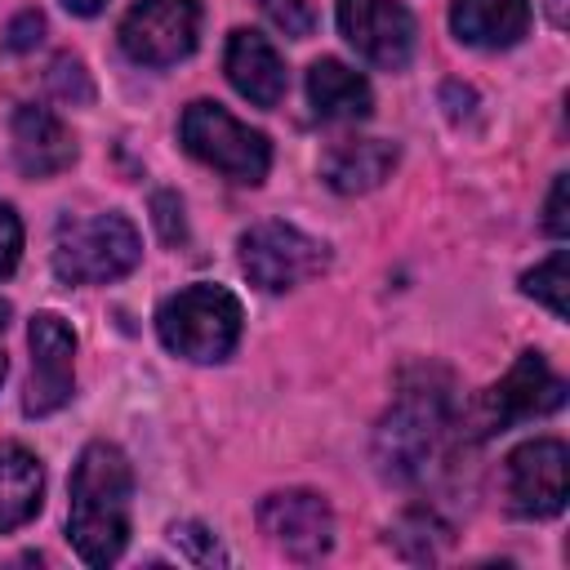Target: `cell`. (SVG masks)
Instances as JSON below:
<instances>
[{
    "label": "cell",
    "mask_w": 570,
    "mask_h": 570,
    "mask_svg": "<svg viewBox=\"0 0 570 570\" xmlns=\"http://www.w3.org/2000/svg\"><path fill=\"white\" fill-rule=\"evenodd\" d=\"M561 401H566V383L552 374V365L539 352H521L512 361V370L476 396L472 428L481 436H494V432H508L521 419H539V414L561 410Z\"/></svg>",
    "instance_id": "7"
},
{
    "label": "cell",
    "mask_w": 570,
    "mask_h": 570,
    "mask_svg": "<svg viewBox=\"0 0 570 570\" xmlns=\"http://www.w3.org/2000/svg\"><path fill=\"white\" fill-rule=\"evenodd\" d=\"M9 316H13V312H9V303L0 298V338H4V330H9Z\"/></svg>",
    "instance_id": "30"
},
{
    "label": "cell",
    "mask_w": 570,
    "mask_h": 570,
    "mask_svg": "<svg viewBox=\"0 0 570 570\" xmlns=\"http://www.w3.org/2000/svg\"><path fill=\"white\" fill-rule=\"evenodd\" d=\"M566 187H570V178H566V174H557V178H552V191H548V205H543V232H548V236H557V240L570 232Z\"/></svg>",
    "instance_id": "27"
},
{
    "label": "cell",
    "mask_w": 570,
    "mask_h": 570,
    "mask_svg": "<svg viewBox=\"0 0 570 570\" xmlns=\"http://www.w3.org/2000/svg\"><path fill=\"white\" fill-rule=\"evenodd\" d=\"M240 272L249 276V285H258L263 294H285L312 276L325 272L330 263V249L307 236L303 227L294 223H281V218H267V223H254L245 236H240Z\"/></svg>",
    "instance_id": "6"
},
{
    "label": "cell",
    "mask_w": 570,
    "mask_h": 570,
    "mask_svg": "<svg viewBox=\"0 0 570 570\" xmlns=\"http://www.w3.org/2000/svg\"><path fill=\"white\" fill-rule=\"evenodd\" d=\"M22 258V218L9 200H0V276H9Z\"/></svg>",
    "instance_id": "25"
},
{
    "label": "cell",
    "mask_w": 570,
    "mask_h": 570,
    "mask_svg": "<svg viewBox=\"0 0 570 570\" xmlns=\"http://www.w3.org/2000/svg\"><path fill=\"white\" fill-rule=\"evenodd\" d=\"M450 432V392L405 379L392 410L374 428V468L383 481H423Z\"/></svg>",
    "instance_id": "2"
},
{
    "label": "cell",
    "mask_w": 570,
    "mask_h": 570,
    "mask_svg": "<svg viewBox=\"0 0 570 570\" xmlns=\"http://www.w3.org/2000/svg\"><path fill=\"white\" fill-rule=\"evenodd\" d=\"M169 539H174V548H178L191 566H232L227 548H223L200 521H174V525H169Z\"/></svg>",
    "instance_id": "21"
},
{
    "label": "cell",
    "mask_w": 570,
    "mask_h": 570,
    "mask_svg": "<svg viewBox=\"0 0 570 570\" xmlns=\"http://www.w3.org/2000/svg\"><path fill=\"white\" fill-rule=\"evenodd\" d=\"M396 169V142L387 138H343L321 156V178L338 196H361L387 183Z\"/></svg>",
    "instance_id": "15"
},
{
    "label": "cell",
    "mask_w": 570,
    "mask_h": 570,
    "mask_svg": "<svg viewBox=\"0 0 570 570\" xmlns=\"http://www.w3.org/2000/svg\"><path fill=\"white\" fill-rule=\"evenodd\" d=\"M392 543H396V552L405 561H436L445 552V543H450V525L428 508H410L392 525Z\"/></svg>",
    "instance_id": "19"
},
{
    "label": "cell",
    "mask_w": 570,
    "mask_h": 570,
    "mask_svg": "<svg viewBox=\"0 0 570 570\" xmlns=\"http://www.w3.org/2000/svg\"><path fill=\"white\" fill-rule=\"evenodd\" d=\"M142 258L138 227L107 209L94 218H62L53 236V276L62 285H107L134 272Z\"/></svg>",
    "instance_id": "4"
},
{
    "label": "cell",
    "mask_w": 570,
    "mask_h": 570,
    "mask_svg": "<svg viewBox=\"0 0 570 570\" xmlns=\"http://www.w3.org/2000/svg\"><path fill=\"white\" fill-rule=\"evenodd\" d=\"M258 9H263V18H267L276 31H285L289 40H307V36L316 31V9H312V0H258Z\"/></svg>",
    "instance_id": "22"
},
{
    "label": "cell",
    "mask_w": 570,
    "mask_h": 570,
    "mask_svg": "<svg viewBox=\"0 0 570 570\" xmlns=\"http://www.w3.org/2000/svg\"><path fill=\"white\" fill-rule=\"evenodd\" d=\"M548 18L552 27H566V0H548Z\"/></svg>",
    "instance_id": "29"
},
{
    "label": "cell",
    "mask_w": 570,
    "mask_h": 570,
    "mask_svg": "<svg viewBox=\"0 0 570 570\" xmlns=\"http://www.w3.org/2000/svg\"><path fill=\"white\" fill-rule=\"evenodd\" d=\"M62 4H67V9H71L76 18H94V13H98V9L107 4V0H62Z\"/></svg>",
    "instance_id": "28"
},
{
    "label": "cell",
    "mask_w": 570,
    "mask_h": 570,
    "mask_svg": "<svg viewBox=\"0 0 570 570\" xmlns=\"http://www.w3.org/2000/svg\"><path fill=\"white\" fill-rule=\"evenodd\" d=\"M307 102L321 120H334V125H356L374 111L370 80L338 58H316L307 67Z\"/></svg>",
    "instance_id": "16"
},
{
    "label": "cell",
    "mask_w": 570,
    "mask_h": 570,
    "mask_svg": "<svg viewBox=\"0 0 570 570\" xmlns=\"http://www.w3.org/2000/svg\"><path fill=\"white\" fill-rule=\"evenodd\" d=\"M31 343V379L22 392V410L31 419H45L62 410L76 392V334L58 312H36L27 325Z\"/></svg>",
    "instance_id": "10"
},
{
    "label": "cell",
    "mask_w": 570,
    "mask_h": 570,
    "mask_svg": "<svg viewBox=\"0 0 570 570\" xmlns=\"http://www.w3.org/2000/svg\"><path fill=\"white\" fill-rule=\"evenodd\" d=\"M570 494V450L557 436L521 441L503 459V499L517 517L543 521L566 508Z\"/></svg>",
    "instance_id": "8"
},
{
    "label": "cell",
    "mask_w": 570,
    "mask_h": 570,
    "mask_svg": "<svg viewBox=\"0 0 570 570\" xmlns=\"http://www.w3.org/2000/svg\"><path fill=\"white\" fill-rule=\"evenodd\" d=\"M120 49L138 67H174L200 40V4L196 0H138L120 18Z\"/></svg>",
    "instance_id": "9"
},
{
    "label": "cell",
    "mask_w": 570,
    "mask_h": 570,
    "mask_svg": "<svg viewBox=\"0 0 570 570\" xmlns=\"http://www.w3.org/2000/svg\"><path fill=\"white\" fill-rule=\"evenodd\" d=\"M40 503H45L40 459L18 441H0V530L27 525L40 512Z\"/></svg>",
    "instance_id": "18"
},
{
    "label": "cell",
    "mask_w": 570,
    "mask_h": 570,
    "mask_svg": "<svg viewBox=\"0 0 570 570\" xmlns=\"http://www.w3.org/2000/svg\"><path fill=\"white\" fill-rule=\"evenodd\" d=\"M521 289H525L534 303H543L557 321H566V316H570V272H566V249H557L552 258H543L539 267H530V272L521 276Z\"/></svg>",
    "instance_id": "20"
},
{
    "label": "cell",
    "mask_w": 570,
    "mask_h": 570,
    "mask_svg": "<svg viewBox=\"0 0 570 570\" xmlns=\"http://www.w3.org/2000/svg\"><path fill=\"white\" fill-rule=\"evenodd\" d=\"M338 31L383 71L405 67L414 53V18L401 0H338Z\"/></svg>",
    "instance_id": "12"
},
{
    "label": "cell",
    "mask_w": 570,
    "mask_h": 570,
    "mask_svg": "<svg viewBox=\"0 0 570 570\" xmlns=\"http://www.w3.org/2000/svg\"><path fill=\"white\" fill-rule=\"evenodd\" d=\"M49 89L62 98V102H89L94 98V85H89V71L76 53H58L53 67H49Z\"/></svg>",
    "instance_id": "23"
},
{
    "label": "cell",
    "mask_w": 570,
    "mask_h": 570,
    "mask_svg": "<svg viewBox=\"0 0 570 570\" xmlns=\"http://www.w3.org/2000/svg\"><path fill=\"white\" fill-rule=\"evenodd\" d=\"M450 27L472 49H512L530 31V0H454Z\"/></svg>",
    "instance_id": "17"
},
{
    "label": "cell",
    "mask_w": 570,
    "mask_h": 570,
    "mask_svg": "<svg viewBox=\"0 0 570 570\" xmlns=\"http://www.w3.org/2000/svg\"><path fill=\"white\" fill-rule=\"evenodd\" d=\"M40 31H45V13H40V9H22V13L9 22V31H4V49H9V53H27V49L40 40Z\"/></svg>",
    "instance_id": "26"
},
{
    "label": "cell",
    "mask_w": 570,
    "mask_h": 570,
    "mask_svg": "<svg viewBox=\"0 0 570 570\" xmlns=\"http://www.w3.org/2000/svg\"><path fill=\"white\" fill-rule=\"evenodd\" d=\"M0 379H4V347H0Z\"/></svg>",
    "instance_id": "31"
},
{
    "label": "cell",
    "mask_w": 570,
    "mask_h": 570,
    "mask_svg": "<svg viewBox=\"0 0 570 570\" xmlns=\"http://www.w3.org/2000/svg\"><path fill=\"white\" fill-rule=\"evenodd\" d=\"M240 325H245V312H240V298L227 289V285H209V281H196L178 294H169L160 307H156V334L160 343L191 361V365H218L232 356L236 338H240Z\"/></svg>",
    "instance_id": "3"
},
{
    "label": "cell",
    "mask_w": 570,
    "mask_h": 570,
    "mask_svg": "<svg viewBox=\"0 0 570 570\" xmlns=\"http://www.w3.org/2000/svg\"><path fill=\"white\" fill-rule=\"evenodd\" d=\"M223 71H227L232 89H236L245 102H254V107H276V102L285 98V85H289L276 45H272L267 36L249 31V27H236V31L227 36Z\"/></svg>",
    "instance_id": "14"
},
{
    "label": "cell",
    "mask_w": 570,
    "mask_h": 570,
    "mask_svg": "<svg viewBox=\"0 0 570 570\" xmlns=\"http://www.w3.org/2000/svg\"><path fill=\"white\" fill-rule=\"evenodd\" d=\"M151 223H156V232H160L165 245H183L187 240V218H183L178 191H156L151 196Z\"/></svg>",
    "instance_id": "24"
},
{
    "label": "cell",
    "mask_w": 570,
    "mask_h": 570,
    "mask_svg": "<svg viewBox=\"0 0 570 570\" xmlns=\"http://www.w3.org/2000/svg\"><path fill=\"white\" fill-rule=\"evenodd\" d=\"M129 499L134 468L120 445L89 441L71 468V512L67 539L89 566H111L129 543Z\"/></svg>",
    "instance_id": "1"
},
{
    "label": "cell",
    "mask_w": 570,
    "mask_h": 570,
    "mask_svg": "<svg viewBox=\"0 0 570 570\" xmlns=\"http://www.w3.org/2000/svg\"><path fill=\"white\" fill-rule=\"evenodd\" d=\"M178 138H183L187 156H196L200 165L218 169L223 178H232L240 187H258L267 178V169H272L267 134L240 125L227 107H218L209 98L187 102V111L178 120Z\"/></svg>",
    "instance_id": "5"
},
{
    "label": "cell",
    "mask_w": 570,
    "mask_h": 570,
    "mask_svg": "<svg viewBox=\"0 0 570 570\" xmlns=\"http://www.w3.org/2000/svg\"><path fill=\"white\" fill-rule=\"evenodd\" d=\"M258 530L294 561H321L334 548V508L316 490H272L258 503Z\"/></svg>",
    "instance_id": "11"
},
{
    "label": "cell",
    "mask_w": 570,
    "mask_h": 570,
    "mask_svg": "<svg viewBox=\"0 0 570 570\" xmlns=\"http://www.w3.org/2000/svg\"><path fill=\"white\" fill-rule=\"evenodd\" d=\"M9 142H13V160L27 178H53L62 169H71L76 160V138L71 129L40 102H22L9 120Z\"/></svg>",
    "instance_id": "13"
}]
</instances>
